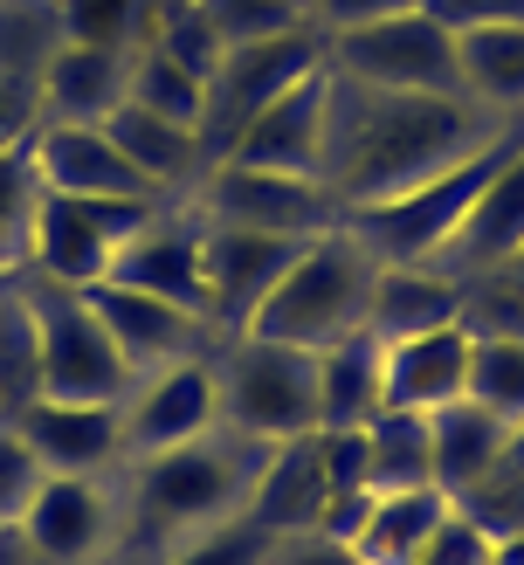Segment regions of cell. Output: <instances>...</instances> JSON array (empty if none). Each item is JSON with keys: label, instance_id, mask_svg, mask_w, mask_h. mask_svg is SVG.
Returning a JSON list of instances; mask_svg holds the SVG:
<instances>
[{"label": "cell", "instance_id": "obj_1", "mask_svg": "<svg viewBox=\"0 0 524 565\" xmlns=\"http://www.w3.org/2000/svg\"><path fill=\"white\" fill-rule=\"evenodd\" d=\"M517 125L490 118L469 97H414V90H366L324 70V159L318 186L339 214L400 201V193L441 180L449 166L490 152Z\"/></svg>", "mask_w": 524, "mask_h": 565}, {"label": "cell", "instance_id": "obj_2", "mask_svg": "<svg viewBox=\"0 0 524 565\" xmlns=\"http://www.w3.org/2000/svg\"><path fill=\"white\" fill-rule=\"evenodd\" d=\"M269 448L214 428L186 448H165V456H138L118 469V558L110 565H152L159 552H173L180 539L207 524H228L242 518L248 483H256Z\"/></svg>", "mask_w": 524, "mask_h": 565}, {"label": "cell", "instance_id": "obj_3", "mask_svg": "<svg viewBox=\"0 0 524 565\" xmlns=\"http://www.w3.org/2000/svg\"><path fill=\"white\" fill-rule=\"evenodd\" d=\"M373 256L339 228L311 235L290 256V269L269 282V297L248 310V338H269V345H297V352H324L339 338L366 331V297H373Z\"/></svg>", "mask_w": 524, "mask_h": 565}, {"label": "cell", "instance_id": "obj_4", "mask_svg": "<svg viewBox=\"0 0 524 565\" xmlns=\"http://www.w3.org/2000/svg\"><path fill=\"white\" fill-rule=\"evenodd\" d=\"M214 393H221V428L248 441H297L318 435V365L297 345H269V338H214Z\"/></svg>", "mask_w": 524, "mask_h": 565}, {"label": "cell", "instance_id": "obj_5", "mask_svg": "<svg viewBox=\"0 0 524 565\" xmlns=\"http://www.w3.org/2000/svg\"><path fill=\"white\" fill-rule=\"evenodd\" d=\"M517 138H524V131L496 138L490 152L449 166L441 180L400 193V201H379V207L339 214V221H345V235L366 248L373 263H441V256H449V242H456V228L469 221V207H477V193L490 186V173L517 152Z\"/></svg>", "mask_w": 524, "mask_h": 565}, {"label": "cell", "instance_id": "obj_6", "mask_svg": "<svg viewBox=\"0 0 524 565\" xmlns=\"http://www.w3.org/2000/svg\"><path fill=\"white\" fill-rule=\"evenodd\" d=\"M21 290H28V318H35L42 393H55V401H110L118 407L131 393V365H125L118 345H110V331L90 310V297L69 290V282L28 276V269H21Z\"/></svg>", "mask_w": 524, "mask_h": 565}, {"label": "cell", "instance_id": "obj_7", "mask_svg": "<svg viewBox=\"0 0 524 565\" xmlns=\"http://www.w3.org/2000/svg\"><path fill=\"white\" fill-rule=\"evenodd\" d=\"M324 70L366 90H414V97H462L456 83V35L428 8H400L386 21L345 28L324 42Z\"/></svg>", "mask_w": 524, "mask_h": 565}, {"label": "cell", "instance_id": "obj_8", "mask_svg": "<svg viewBox=\"0 0 524 565\" xmlns=\"http://www.w3.org/2000/svg\"><path fill=\"white\" fill-rule=\"evenodd\" d=\"M173 201H76V193H35V221H28V276L90 290L110 276L118 248L146 228V221Z\"/></svg>", "mask_w": 524, "mask_h": 565}, {"label": "cell", "instance_id": "obj_9", "mask_svg": "<svg viewBox=\"0 0 524 565\" xmlns=\"http://www.w3.org/2000/svg\"><path fill=\"white\" fill-rule=\"evenodd\" d=\"M186 207L221 228H256V235H284V242H311L324 228H339V201L303 180V173H263V166H235L221 159L201 173V186L186 193Z\"/></svg>", "mask_w": 524, "mask_h": 565}, {"label": "cell", "instance_id": "obj_10", "mask_svg": "<svg viewBox=\"0 0 524 565\" xmlns=\"http://www.w3.org/2000/svg\"><path fill=\"white\" fill-rule=\"evenodd\" d=\"M324 70V35L318 28H290V35H269V42H242L214 63L207 76V125H201V146L207 166L228 152V138L256 118L263 104H276L284 90H297L303 76Z\"/></svg>", "mask_w": 524, "mask_h": 565}, {"label": "cell", "instance_id": "obj_11", "mask_svg": "<svg viewBox=\"0 0 524 565\" xmlns=\"http://www.w3.org/2000/svg\"><path fill=\"white\" fill-rule=\"evenodd\" d=\"M118 524V476H42L14 531L35 552V565H110Z\"/></svg>", "mask_w": 524, "mask_h": 565}, {"label": "cell", "instance_id": "obj_12", "mask_svg": "<svg viewBox=\"0 0 524 565\" xmlns=\"http://www.w3.org/2000/svg\"><path fill=\"white\" fill-rule=\"evenodd\" d=\"M214 352V345H207ZM186 352L159 373H138L131 393L118 401V428H125V462L138 456H165L221 428V393H214V359Z\"/></svg>", "mask_w": 524, "mask_h": 565}, {"label": "cell", "instance_id": "obj_13", "mask_svg": "<svg viewBox=\"0 0 524 565\" xmlns=\"http://www.w3.org/2000/svg\"><path fill=\"white\" fill-rule=\"evenodd\" d=\"M28 173L42 193H76V201H165V193L118 152L104 125H35L28 138Z\"/></svg>", "mask_w": 524, "mask_h": 565}, {"label": "cell", "instance_id": "obj_14", "mask_svg": "<svg viewBox=\"0 0 524 565\" xmlns=\"http://www.w3.org/2000/svg\"><path fill=\"white\" fill-rule=\"evenodd\" d=\"M14 435L35 448V462L49 476H118L125 469V428L110 401H55V393H35V401L8 407Z\"/></svg>", "mask_w": 524, "mask_h": 565}, {"label": "cell", "instance_id": "obj_15", "mask_svg": "<svg viewBox=\"0 0 524 565\" xmlns=\"http://www.w3.org/2000/svg\"><path fill=\"white\" fill-rule=\"evenodd\" d=\"M303 242L284 235H256V228H221V221H201V276H207V331L235 338L248 324V310L269 297V282L290 269Z\"/></svg>", "mask_w": 524, "mask_h": 565}, {"label": "cell", "instance_id": "obj_16", "mask_svg": "<svg viewBox=\"0 0 524 565\" xmlns=\"http://www.w3.org/2000/svg\"><path fill=\"white\" fill-rule=\"evenodd\" d=\"M104 282H125V290H146V297H165L193 310V318L207 324V276H201V214H193L186 201L159 207L146 228H138L118 263H110Z\"/></svg>", "mask_w": 524, "mask_h": 565}, {"label": "cell", "instance_id": "obj_17", "mask_svg": "<svg viewBox=\"0 0 524 565\" xmlns=\"http://www.w3.org/2000/svg\"><path fill=\"white\" fill-rule=\"evenodd\" d=\"M83 297H90V310L104 318L110 345L125 352L131 380H138V373H159V365H173V359H186V352H207V345H214V331L193 318V310L165 303V297L125 290V282H90Z\"/></svg>", "mask_w": 524, "mask_h": 565}, {"label": "cell", "instance_id": "obj_18", "mask_svg": "<svg viewBox=\"0 0 524 565\" xmlns=\"http://www.w3.org/2000/svg\"><path fill=\"white\" fill-rule=\"evenodd\" d=\"M221 159L263 166V173H303V180H318V159H324V70L303 76L297 90H284L276 104H263L256 118L228 138V152H221Z\"/></svg>", "mask_w": 524, "mask_h": 565}, {"label": "cell", "instance_id": "obj_19", "mask_svg": "<svg viewBox=\"0 0 524 565\" xmlns=\"http://www.w3.org/2000/svg\"><path fill=\"white\" fill-rule=\"evenodd\" d=\"M131 49H97V42H63L35 70V104L42 125H104L125 104Z\"/></svg>", "mask_w": 524, "mask_h": 565}, {"label": "cell", "instance_id": "obj_20", "mask_svg": "<svg viewBox=\"0 0 524 565\" xmlns=\"http://www.w3.org/2000/svg\"><path fill=\"white\" fill-rule=\"evenodd\" d=\"M379 380H386V407L407 414H435L469 393V324H435L421 338H394L379 345Z\"/></svg>", "mask_w": 524, "mask_h": 565}, {"label": "cell", "instance_id": "obj_21", "mask_svg": "<svg viewBox=\"0 0 524 565\" xmlns=\"http://www.w3.org/2000/svg\"><path fill=\"white\" fill-rule=\"evenodd\" d=\"M517 248H524V138H517V152L490 173V186L477 193V207H469V221L456 228L441 269H449L456 282L504 276Z\"/></svg>", "mask_w": 524, "mask_h": 565}, {"label": "cell", "instance_id": "obj_22", "mask_svg": "<svg viewBox=\"0 0 524 565\" xmlns=\"http://www.w3.org/2000/svg\"><path fill=\"white\" fill-rule=\"evenodd\" d=\"M324 497H331V476H324V456H318V435H297V441H276L263 456L242 518L263 524L269 539H284V531H311L318 524Z\"/></svg>", "mask_w": 524, "mask_h": 565}, {"label": "cell", "instance_id": "obj_23", "mask_svg": "<svg viewBox=\"0 0 524 565\" xmlns=\"http://www.w3.org/2000/svg\"><path fill=\"white\" fill-rule=\"evenodd\" d=\"M462 318V282L441 263H379L373 269V297H366V331L379 345L394 338H421L435 324Z\"/></svg>", "mask_w": 524, "mask_h": 565}, {"label": "cell", "instance_id": "obj_24", "mask_svg": "<svg viewBox=\"0 0 524 565\" xmlns=\"http://www.w3.org/2000/svg\"><path fill=\"white\" fill-rule=\"evenodd\" d=\"M104 131L118 138V152L165 193V201H186V193L201 186V173H207L201 131H186V125H173V118H152V110H138V104H118V110L104 118Z\"/></svg>", "mask_w": 524, "mask_h": 565}, {"label": "cell", "instance_id": "obj_25", "mask_svg": "<svg viewBox=\"0 0 524 565\" xmlns=\"http://www.w3.org/2000/svg\"><path fill=\"white\" fill-rule=\"evenodd\" d=\"M456 83L477 110L517 125L524 118V21L462 28L456 35Z\"/></svg>", "mask_w": 524, "mask_h": 565}, {"label": "cell", "instance_id": "obj_26", "mask_svg": "<svg viewBox=\"0 0 524 565\" xmlns=\"http://www.w3.org/2000/svg\"><path fill=\"white\" fill-rule=\"evenodd\" d=\"M318 365V428H366L386 407V380H379V338L352 331L339 345L311 352Z\"/></svg>", "mask_w": 524, "mask_h": 565}, {"label": "cell", "instance_id": "obj_27", "mask_svg": "<svg viewBox=\"0 0 524 565\" xmlns=\"http://www.w3.org/2000/svg\"><path fill=\"white\" fill-rule=\"evenodd\" d=\"M504 441H511V428H504V420H496L490 407H477L469 393H462V401H449V407H435V414H428L435 490H441V497H456L462 483H477L483 469L504 462Z\"/></svg>", "mask_w": 524, "mask_h": 565}, {"label": "cell", "instance_id": "obj_28", "mask_svg": "<svg viewBox=\"0 0 524 565\" xmlns=\"http://www.w3.org/2000/svg\"><path fill=\"white\" fill-rule=\"evenodd\" d=\"M449 518V497L441 490H373V511L366 531L352 539V552L366 565H414V552L428 545V531Z\"/></svg>", "mask_w": 524, "mask_h": 565}, {"label": "cell", "instance_id": "obj_29", "mask_svg": "<svg viewBox=\"0 0 524 565\" xmlns=\"http://www.w3.org/2000/svg\"><path fill=\"white\" fill-rule=\"evenodd\" d=\"M366 490H435V456H428V414L379 407L366 420Z\"/></svg>", "mask_w": 524, "mask_h": 565}, {"label": "cell", "instance_id": "obj_30", "mask_svg": "<svg viewBox=\"0 0 524 565\" xmlns=\"http://www.w3.org/2000/svg\"><path fill=\"white\" fill-rule=\"evenodd\" d=\"M125 104L152 110V118H173L186 131L207 125V76H193L186 63H173V55H159L152 42L131 49V76H125Z\"/></svg>", "mask_w": 524, "mask_h": 565}, {"label": "cell", "instance_id": "obj_31", "mask_svg": "<svg viewBox=\"0 0 524 565\" xmlns=\"http://www.w3.org/2000/svg\"><path fill=\"white\" fill-rule=\"evenodd\" d=\"M469 401L496 420H524V331H469Z\"/></svg>", "mask_w": 524, "mask_h": 565}, {"label": "cell", "instance_id": "obj_32", "mask_svg": "<svg viewBox=\"0 0 524 565\" xmlns=\"http://www.w3.org/2000/svg\"><path fill=\"white\" fill-rule=\"evenodd\" d=\"M42 393V359H35V318H28L21 276L0 282V401L21 407Z\"/></svg>", "mask_w": 524, "mask_h": 565}, {"label": "cell", "instance_id": "obj_33", "mask_svg": "<svg viewBox=\"0 0 524 565\" xmlns=\"http://www.w3.org/2000/svg\"><path fill=\"white\" fill-rule=\"evenodd\" d=\"M63 42H97V49H138L159 21V0H55Z\"/></svg>", "mask_w": 524, "mask_h": 565}, {"label": "cell", "instance_id": "obj_34", "mask_svg": "<svg viewBox=\"0 0 524 565\" xmlns=\"http://www.w3.org/2000/svg\"><path fill=\"white\" fill-rule=\"evenodd\" d=\"M63 49V14L55 0H0V70L8 76H28Z\"/></svg>", "mask_w": 524, "mask_h": 565}, {"label": "cell", "instance_id": "obj_35", "mask_svg": "<svg viewBox=\"0 0 524 565\" xmlns=\"http://www.w3.org/2000/svg\"><path fill=\"white\" fill-rule=\"evenodd\" d=\"M449 511L469 518L490 545H496V539H524V476H517L511 462H496V469L477 476V483H462V490L449 497Z\"/></svg>", "mask_w": 524, "mask_h": 565}, {"label": "cell", "instance_id": "obj_36", "mask_svg": "<svg viewBox=\"0 0 524 565\" xmlns=\"http://www.w3.org/2000/svg\"><path fill=\"white\" fill-rule=\"evenodd\" d=\"M35 173L28 152H0V276L28 269V221H35Z\"/></svg>", "mask_w": 524, "mask_h": 565}, {"label": "cell", "instance_id": "obj_37", "mask_svg": "<svg viewBox=\"0 0 524 565\" xmlns=\"http://www.w3.org/2000/svg\"><path fill=\"white\" fill-rule=\"evenodd\" d=\"M263 552H269V531L248 524V518H228V524H207V531H193V539H180L152 565H263Z\"/></svg>", "mask_w": 524, "mask_h": 565}, {"label": "cell", "instance_id": "obj_38", "mask_svg": "<svg viewBox=\"0 0 524 565\" xmlns=\"http://www.w3.org/2000/svg\"><path fill=\"white\" fill-rule=\"evenodd\" d=\"M42 462H35V448H28L21 435H14V420L0 414V524H21V511H28V497L42 490Z\"/></svg>", "mask_w": 524, "mask_h": 565}, {"label": "cell", "instance_id": "obj_39", "mask_svg": "<svg viewBox=\"0 0 524 565\" xmlns=\"http://www.w3.org/2000/svg\"><path fill=\"white\" fill-rule=\"evenodd\" d=\"M414 565H490V539L469 518H441L435 531H428V545L414 552Z\"/></svg>", "mask_w": 524, "mask_h": 565}, {"label": "cell", "instance_id": "obj_40", "mask_svg": "<svg viewBox=\"0 0 524 565\" xmlns=\"http://www.w3.org/2000/svg\"><path fill=\"white\" fill-rule=\"evenodd\" d=\"M263 565H366L345 539H331V531H284V539H269Z\"/></svg>", "mask_w": 524, "mask_h": 565}, {"label": "cell", "instance_id": "obj_41", "mask_svg": "<svg viewBox=\"0 0 524 565\" xmlns=\"http://www.w3.org/2000/svg\"><path fill=\"white\" fill-rule=\"evenodd\" d=\"M297 8L331 42V35H345V28H366V21H386V14H400V8H421V0H297Z\"/></svg>", "mask_w": 524, "mask_h": 565}, {"label": "cell", "instance_id": "obj_42", "mask_svg": "<svg viewBox=\"0 0 524 565\" xmlns=\"http://www.w3.org/2000/svg\"><path fill=\"white\" fill-rule=\"evenodd\" d=\"M42 125V104H35V83L0 70V152H21Z\"/></svg>", "mask_w": 524, "mask_h": 565}, {"label": "cell", "instance_id": "obj_43", "mask_svg": "<svg viewBox=\"0 0 524 565\" xmlns=\"http://www.w3.org/2000/svg\"><path fill=\"white\" fill-rule=\"evenodd\" d=\"M421 8L462 35V28H496V21H524V0H421Z\"/></svg>", "mask_w": 524, "mask_h": 565}, {"label": "cell", "instance_id": "obj_44", "mask_svg": "<svg viewBox=\"0 0 524 565\" xmlns=\"http://www.w3.org/2000/svg\"><path fill=\"white\" fill-rule=\"evenodd\" d=\"M366 511H373V490H331L324 511H318V531H331V539H359L366 531Z\"/></svg>", "mask_w": 524, "mask_h": 565}, {"label": "cell", "instance_id": "obj_45", "mask_svg": "<svg viewBox=\"0 0 524 565\" xmlns=\"http://www.w3.org/2000/svg\"><path fill=\"white\" fill-rule=\"evenodd\" d=\"M490 565H524V539H496L490 545Z\"/></svg>", "mask_w": 524, "mask_h": 565}, {"label": "cell", "instance_id": "obj_46", "mask_svg": "<svg viewBox=\"0 0 524 565\" xmlns=\"http://www.w3.org/2000/svg\"><path fill=\"white\" fill-rule=\"evenodd\" d=\"M504 462L524 476V420H511V441H504Z\"/></svg>", "mask_w": 524, "mask_h": 565}, {"label": "cell", "instance_id": "obj_47", "mask_svg": "<svg viewBox=\"0 0 524 565\" xmlns=\"http://www.w3.org/2000/svg\"><path fill=\"white\" fill-rule=\"evenodd\" d=\"M0 414H8V401H0Z\"/></svg>", "mask_w": 524, "mask_h": 565}]
</instances>
